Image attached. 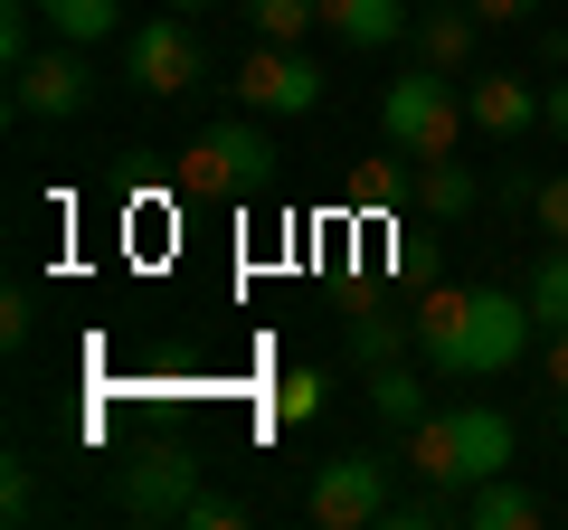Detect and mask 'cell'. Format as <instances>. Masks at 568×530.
I'll return each instance as SVG.
<instances>
[{"label": "cell", "mask_w": 568, "mask_h": 530, "mask_svg": "<svg viewBox=\"0 0 568 530\" xmlns=\"http://www.w3.org/2000/svg\"><path fill=\"white\" fill-rule=\"evenodd\" d=\"M474 200H484V190H474L465 162H426V181H417V208H426V218H465Z\"/></svg>", "instance_id": "18"}, {"label": "cell", "mask_w": 568, "mask_h": 530, "mask_svg": "<svg viewBox=\"0 0 568 530\" xmlns=\"http://www.w3.org/2000/svg\"><path fill=\"white\" fill-rule=\"evenodd\" d=\"M171 10H219V0H171Z\"/></svg>", "instance_id": "30"}, {"label": "cell", "mask_w": 568, "mask_h": 530, "mask_svg": "<svg viewBox=\"0 0 568 530\" xmlns=\"http://www.w3.org/2000/svg\"><path fill=\"white\" fill-rule=\"evenodd\" d=\"M123 10H133V0H39V20H48V39H77V48L114 39V29H123Z\"/></svg>", "instance_id": "15"}, {"label": "cell", "mask_w": 568, "mask_h": 530, "mask_svg": "<svg viewBox=\"0 0 568 530\" xmlns=\"http://www.w3.org/2000/svg\"><path fill=\"white\" fill-rule=\"evenodd\" d=\"M323 67H313L304 58V48H275V39H256V48H246V58L237 67H227V95H237L246 104V114H265V123H294V114H323Z\"/></svg>", "instance_id": "6"}, {"label": "cell", "mask_w": 568, "mask_h": 530, "mask_svg": "<svg viewBox=\"0 0 568 530\" xmlns=\"http://www.w3.org/2000/svg\"><path fill=\"white\" fill-rule=\"evenodd\" d=\"M465 114H474V133H493V143H521L530 123H549V85L511 77V67H474L465 77Z\"/></svg>", "instance_id": "10"}, {"label": "cell", "mask_w": 568, "mask_h": 530, "mask_svg": "<svg viewBox=\"0 0 568 530\" xmlns=\"http://www.w3.org/2000/svg\"><path fill=\"white\" fill-rule=\"evenodd\" d=\"M407 473L417 483H446V492H474L493 473H511V417L493 408H426L407 427Z\"/></svg>", "instance_id": "2"}, {"label": "cell", "mask_w": 568, "mask_h": 530, "mask_svg": "<svg viewBox=\"0 0 568 530\" xmlns=\"http://www.w3.org/2000/svg\"><path fill=\"white\" fill-rule=\"evenodd\" d=\"M465 521L474 530H530V521H549V511H540V492H521L511 473H493V483L465 492Z\"/></svg>", "instance_id": "14"}, {"label": "cell", "mask_w": 568, "mask_h": 530, "mask_svg": "<svg viewBox=\"0 0 568 530\" xmlns=\"http://www.w3.org/2000/svg\"><path fill=\"white\" fill-rule=\"evenodd\" d=\"M398 162H407V152H398ZM398 162H361V171H351V200L398 208V200H407V171H398Z\"/></svg>", "instance_id": "21"}, {"label": "cell", "mask_w": 568, "mask_h": 530, "mask_svg": "<svg viewBox=\"0 0 568 530\" xmlns=\"http://www.w3.org/2000/svg\"><path fill=\"white\" fill-rule=\"evenodd\" d=\"M407 455H323L313 465V483H304V521H323V530H369V521H388V473H398Z\"/></svg>", "instance_id": "5"}, {"label": "cell", "mask_w": 568, "mask_h": 530, "mask_svg": "<svg viewBox=\"0 0 568 530\" xmlns=\"http://www.w3.org/2000/svg\"><path fill=\"white\" fill-rule=\"evenodd\" d=\"M39 0H10V10H0V67H10V77H20L29 58H39Z\"/></svg>", "instance_id": "20"}, {"label": "cell", "mask_w": 568, "mask_h": 530, "mask_svg": "<svg viewBox=\"0 0 568 530\" xmlns=\"http://www.w3.org/2000/svg\"><path fill=\"white\" fill-rule=\"evenodd\" d=\"M275 162L284 152H275V133H265V114H227L181 152V190L190 200H246V190L275 181Z\"/></svg>", "instance_id": "4"}, {"label": "cell", "mask_w": 568, "mask_h": 530, "mask_svg": "<svg viewBox=\"0 0 568 530\" xmlns=\"http://www.w3.org/2000/svg\"><path fill=\"white\" fill-rule=\"evenodd\" d=\"M407 48H417V67H436V77H474V48H484L474 0H426L417 20H407Z\"/></svg>", "instance_id": "11"}, {"label": "cell", "mask_w": 568, "mask_h": 530, "mask_svg": "<svg viewBox=\"0 0 568 530\" xmlns=\"http://www.w3.org/2000/svg\"><path fill=\"white\" fill-rule=\"evenodd\" d=\"M530 218H540L549 246H568V171H549V181L530 190Z\"/></svg>", "instance_id": "23"}, {"label": "cell", "mask_w": 568, "mask_h": 530, "mask_svg": "<svg viewBox=\"0 0 568 530\" xmlns=\"http://www.w3.org/2000/svg\"><path fill=\"white\" fill-rule=\"evenodd\" d=\"M407 20H417L407 0H323V29L351 48V58H361V48H398Z\"/></svg>", "instance_id": "12"}, {"label": "cell", "mask_w": 568, "mask_h": 530, "mask_svg": "<svg viewBox=\"0 0 568 530\" xmlns=\"http://www.w3.org/2000/svg\"><path fill=\"white\" fill-rule=\"evenodd\" d=\"M549 133H559V143H568V77L549 85Z\"/></svg>", "instance_id": "29"}, {"label": "cell", "mask_w": 568, "mask_h": 530, "mask_svg": "<svg viewBox=\"0 0 568 530\" xmlns=\"http://www.w3.org/2000/svg\"><path fill=\"white\" fill-rule=\"evenodd\" d=\"M0 342H10V350L29 342V294H10V304H0Z\"/></svg>", "instance_id": "28"}, {"label": "cell", "mask_w": 568, "mask_h": 530, "mask_svg": "<svg viewBox=\"0 0 568 530\" xmlns=\"http://www.w3.org/2000/svg\"><path fill=\"white\" fill-rule=\"evenodd\" d=\"M123 67H133L142 95H190V85L209 77V48H200V29H190V10H162V20H142L133 39H123Z\"/></svg>", "instance_id": "7"}, {"label": "cell", "mask_w": 568, "mask_h": 530, "mask_svg": "<svg viewBox=\"0 0 568 530\" xmlns=\"http://www.w3.org/2000/svg\"><path fill=\"white\" fill-rule=\"evenodd\" d=\"M530 342H540V313L511 285H436L417 304V350L446 379H503Z\"/></svg>", "instance_id": "1"}, {"label": "cell", "mask_w": 568, "mask_h": 530, "mask_svg": "<svg viewBox=\"0 0 568 530\" xmlns=\"http://www.w3.org/2000/svg\"><path fill=\"white\" fill-rule=\"evenodd\" d=\"M313 398H323V379H313V369H294V379H284V417H313Z\"/></svg>", "instance_id": "26"}, {"label": "cell", "mask_w": 568, "mask_h": 530, "mask_svg": "<svg viewBox=\"0 0 568 530\" xmlns=\"http://www.w3.org/2000/svg\"><path fill=\"white\" fill-rule=\"evenodd\" d=\"M361 388H369V408H379L388 427H417V417L436 408V398H426V379H417V369H407V360H379V369H369Z\"/></svg>", "instance_id": "16"}, {"label": "cell", "mask_w": 568, "mask_h": 530, "mask_svg": "<svg viewBox=\"0 0 568 530\" xmlns=\"http://www.w3.org/2000/svg\"><path fill=\"white\" fill-rule=\"evenodd\" d=\"M530 313H540V332H568V246H540V265H530Z\"/></svg>", "instance_id": "17"}, {"label": "cell", "mask_w": 568, "mask_h": 530, "mask_svg": "<svg viewBox=\"0 0 568 530\" xmlns=\"http://www.w3.org/2000/svg\"><path fill=\"white\" fill-rule=\"evenodd\" d=\"M540 369H549V388H568V332H540Z\"/></svg>", "instance_id": "27"}, {"label": "cell", "mask_w": 568, "mask_h": 530, "mask_svg": "<svg viewBox=\"0 0 568 530\" xmlns=\"http://www.w3.org/2000/svg\"><path fill=\"white\" fill-rule=\"evenodd\" d=\"M190 502H200V455L190 446H162L114 473V511H133V521H181Z\"/></svg>", "instance_id": "9"}, {"label": "cell", "mask_w": 568, "mask_h": 530, "mask_svg": "<svg viewBox=\"0 0 568 530\" xmlns=\"http://www.w3.org/2000/svg\"><path fill=\"white\" fill-rule=\"evenodd\" d=\"M342 342H351V360H361V369H379V360H407V350H417V323H398L388 304H351Z\"/></svg>", "instance_id": "13"}, {"label": "cell", "mask_w": 568, "mask_h": 530, "mask_svg": "<svg viewBox=\"0 0 568 530\" xmlns=\"http://www.w3.org/2000/svg\"><path fill=\"white\" fill-rule=\"evenodd\" d=\"M549 0H474V20L484 29H521V20H540Z\"/></svg>", "instance_id": "25"}, {"label": "cell", "mask_w": 568, "mask_h": 530, "mask_svg": "<svg viewBox=\"0 0 568 530\" xmlns=\"http://www.w3.org/2000/svg\"><path fill=\"white\" fill-rule=\"evenodd\" d=\"M85 104H95V67H85L77 39H58L48 58H29L20 77H10V114L20 123H67V114H85Z\"/></svg>", "instance_id": "8"}, {"label": "cell", "mask_w": 568, "mask_h": 530, "mask_svg": "<svg viewBox=\"0 0 568 530\" xmlns=\"http://www.w3.org/2000/svg\"><path fill=\"white\" fill-rule=\"evenodd\" d=\"M181 521H190V530H237V521H246V502H227V492H200Z\"/></svg>", "instance_id": "24"}, {"label": "cell", "mask_w": 568, "mask_h": 530, "mask_svg": "<svg viewBox=\"0 0 568 530\" xmlns=\"http://www.w3.org/2000/svg\"><path fill=\"white\" fill-rule=\"evenodd\" d=\"M323 20V0H246V29L275 48H304V29Z\"/></svg>", "instance_id": "19"}, {"label": "cell", "mask_w": 568, "mask_h": 530, "mask_svg": "<svg viewBox=\"0 0 568 530\" xmlns=\"http://www.w3.org/2000/svg\"><path fill=\"white\" fill-rule=\"evenodd\" d=\"M0 521H10V530H20V521H39V473H29L20 455L0 465Z\"/></svg>", "instance_id": "22"}, {"label": "cell", "mask_w": 568, "mask_h": 530, "mask_svg": "<svg viewBox=\"0 0 568 530\" xmlns=\"http://www.w3.org/2000/svg\"><path fill=\"white\" fill-rule=\"evenodd\" d=\"M379 133H388V152H407L417 171H426V162H455V143L474 133L465 85L436 77V67H407V77L379 95Z\"/></svg>", "instance_id": "3"}]
</instances>
